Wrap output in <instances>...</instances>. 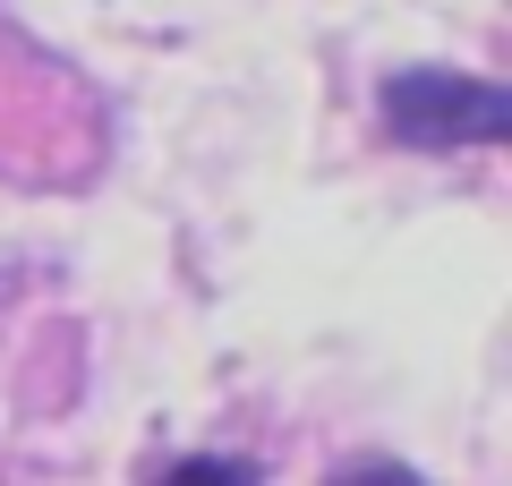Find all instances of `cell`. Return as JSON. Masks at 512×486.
<instances>
[{
  "mask_svg": "<svg viewBox=\"0 0 512 486\" xmlns=\"http://www.w3.org/2000/svg\"><path fill=\"white\" fill-rule=\"evenodd\" d=\"M376 120L393 145L410 154H461V145H504L512 137V86L495 77H470V69H393L376 77Z\"/></svg>",
  "mask_w": 512,
  "mask_h": 486,
  "instance_id": "6da1fadb",
  "label": "cell"
},
{
  "mask_svg": "<svg viewBox=\"0 0 512 486\" xmlns=\"http://www.w3.org/2000/svg\"><path fill=\"white\" fill-rule=\"evenodd\" d=\"M137 486H265V469L239 452H180V461H154Z\"/></svg>",
  "mask_w": 512,
  "mask_h": 486,
  "instance_id": "7a4b0ae2",
  "label": "cell"
},
{
  "mask_svg": "<svg viewBox=\"0 0 512 486\" xmlns=\"http://www.w3.org/2000/svg\"><path fill=\"white\" fill-rule=\"evenodd\" d=\"M333 486H427V478H419V469H402V461H384V452H359V461L333 469Z\"/></svg>",
  "mask_w": 512,
  "mask_h": 486,
  "instance_id": "3957f363",
  "label": "cell"
}]
</instances>
